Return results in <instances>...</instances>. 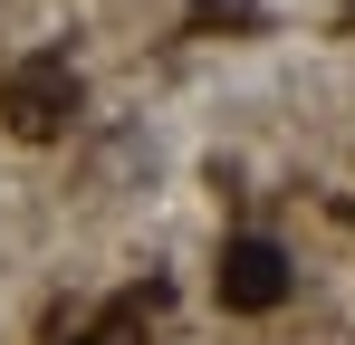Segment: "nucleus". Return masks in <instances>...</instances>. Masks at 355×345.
I'll use <instances>...</instances> for the list:
<instances>
[{
	"instance_id": "obj_2",
	"label": "nucleus",
	"mask_w": 355,
	"mask_h": 345,
	"mask_svg": "<svg viewBox=\"0 0 355 345\" xmlns=\"http://www.w3.org/2000/svg\"><path fill=\"white\" fill-rule=\"evenodd\" d=\"M211 288H221V307H231V317H269V307L297 288V269H288V249H279V240H259V230H250V240L221 249Z\"/></svg>"
},
{
	"instance_id": "obj_3",
	"label": "nucleus",
	"mask_w": 355,
	"mask_h": 345,
	"mask_svg": "<svg viewBox=\"0 0 355 345\" xmlns=\"http://www.w3.org/2000/svg\"><path fill=\"white\" fill-rule=\"evenodd\" d=\"M125 326H135V307H106V326H87V336H67V345H125Z\"/></svg>"
},
{
	"instance_id": "obj_1",
	"label": "nucleus",
	"mask_w": 355,
	"mask_h": 345,
	"mask_svg": "<svg viewBox=\"0 0 355 345\" xmlns=\"http://www.w3.org/2000/svg\"><path fill=\"white\" fill-rule=\"evenodd\" d=\"M0 115H10V134H19V144H49V134H67V125H77V67H67L58 48L19 57V67H10V96H0Z\"/></svg>"
}]
</instances>
